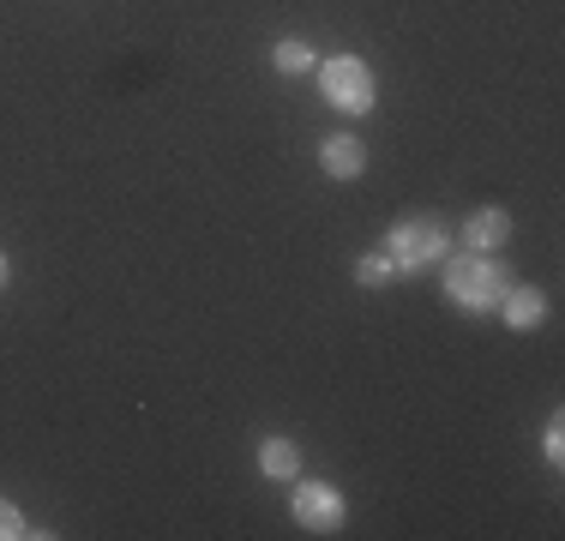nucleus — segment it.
<instances>
[{"label": "nucleus", "instance_id": "ddd939ff", "mask_svg": "<svg viewBox=\"0 0 565 541\" xmlns=\"http://www.w3.org/2000/svg\"><path fill=\"white\" fill-rule=\"evenodd\" d=\"M7 283H12V265H7V253H0V289H7Z\"/></svg>", "mask_w": 565, "mask_h": 541}, {"label": "nucleus", "instance_id": "7ed1b4c3", "mask_svg": "<svg viewBox=\"0 0 565 541\" xmlns=\"http://www.w3.org/2000/svg\"><path fill=\"white\" fill-rule=\"evenodd\" d=\"M319 91H326V103L343 108V115H367L373 108V66L355 61V54L319 61Z\"/></svg>", "mask_w": 565, "mask_h": 541}, {"label": "nucleus", "instance_id": "39448f33", "mask_svg": "<svg viewBox=\"0 0 565 541\" xmlns=\"http://www.w3.org/2000/svg\"><path fill=\"white\" fill-rule=\"evenodd\" d=\"M319 169H326L331 181H355V174L367 169V145H361L355 132H331V139H319Z\"/></svg>", "mask_w": 565, "mask_h": 541}, {"label": "nucleus", "instance_id": "f8f14e48", "mask_svg": "<svg viewBox=\"0 0 565 541\" xmlns=\"http://www.w3.org/2000/svg\"><path fill=\"white\" fill-rule=\"evenodd\" d=\"M542 452H547V464H565V422H559V415H547V427H542Z\"/></svg>", "mask_w": 565, "mask_h": 541}, {"label": "nucleus", "instance_id": "20e7f679", "mask_svg": "<svg viewBox=\"0 0 565 541\" xmlns=\"http://www.w3.org/2000/svg\"><path fill=\"white\" fill-rule=\"evenodd\" d=\"M289 511H295V523H301L307 535H338L343 518H349L343 494H338V487H326V481H301L289 494Z\"/></svg>", "mask_w": 565, "mask_h": 541}, {"label": "nucleus", "instance_id": "0eeeda50", "mask_svg": "<svg viewBox=\"0 0 565 541\" xmlns=\"http://www.w3.org/2000/svg\"><path fill=\"white\" fill-rule=\"evenodd\" d=\"M463 241H469V253H493V247H505L511 241V216L500 205H488V211H469V223H463Z\"/></svg>", "mask_w": 565, "mask_h": 541}, {"label": "nucleus", "instance_id": "f03ea898", "mask_svg": "<svg viewBox=\"0 0 565 541\" xmlns=\"http://www.w3.org/2000/svg\"><path fill=\"white\" fill-rule=\"evenodd\" d=\"M446 253H451V235H446V223L427 216V211L397 216L392 235H385V259H392L397 270H427V265L446 259Z\"/></svg>", "mask_w": 565, "mask_h": 541}, {"label": "nucleus", "instance_id": "423d86ee", "mask_svg": "<svg viewBox=\"0 0 565 541\" xmlns=\"http://www.w3.org/2000/svg\"><path fill=\"white\" fill-rule=\"evenodd\" d=\"M500 314H505L511 331H535V325L547 319V295L535 289V283H511L505 301H500Z\"/></svg>", "mask_w": 565, "mask_h": 541}, {"label": "nucleus", "instance_id": "9b49d317", "mask_svg": "<svg viewBox=\"0 0 565 541\" xmlns=\"http://www.w3.org/2000/svg\"><path fill=\"white\" fill-rule=\"evenodd\" d=\"M19 535H31V523H24V511L12 499H0V541H19Z\"/></svg>", "mask_w": 565, "mask_h": 541}, {"label": "nucleus", "instance_id": "6e6552de", "mask_svg": "<svg viewBox=\"0 0 565 541\" xmlns=\"http://www.w3.org/2000/svg\"><path fill=\"white\" fill-rule=\"evenodd\" d=\"M259 469L271 481H295V476H301V445L282 439V433H271V439L259 445Z\"/></svg>", "mask_w": 565, "mask_h": 541}, {"label": "nucleus", "instance_id": "9d476101", "mask_svg": "<svg viewBox=\"0 0 565 541\" xmlns=\"http://www.w3.org/2000/svg\"><path fill=\"white\" fill-rule=\"evenodd\" d=\"M392 277H397V265L385 259V253H367V259L355 265V283H361V289H385Z\"/></svg>", "mask_w": 565, "mask_h": 541}, {"label": "nucleus", "instance_id": "f257e3e1", "mask_svg": "<svg viewBox=\"0 0 565 541\" xmlns=\"http://www.w3.org/2000/svg\"><path fill=\"white\" fill-rule=\"evenodd\" d=\"M511 289V270L493 259V253H457L446 259V301L463 307V314H493Z\"/></svg>", "mask_w": 565, "mask_h": 541}, {"label": "nucleus", "instance_id": "1a4fd4ad", "mask_svg": "<svg viewBox=\"0 0 565 541\" xmlns=\"http://www.w3.org/2000/svg\"><path fill=\"white\" fill-rule=\"evenodd\" d=\"M271 66H277V73H289V78H295V73H313V66H319V54L307 49L301 36H282V43L271 49Z\"/></svg>", "mask_w": 565, "mask_h": 541}]
</instances>
